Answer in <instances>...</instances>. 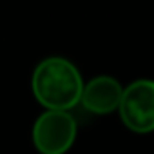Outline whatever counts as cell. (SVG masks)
Segmentation results:
<instances>
[{
	"label": "cell",
	"instance_id": "1",
	"mask_svg": "<svg viewBox=\"0 0 154 154\" xmlns=\"http://www.w3.org/2000/svg\"><path fill=\"white\" fill-rule=\"evenodd\" d=\"M85 82L71 60L47 56L33 71L31 91L45 111H72L80 105Z\"/></svg>",
	"mask_w": 154,
	"mask_h": 154
},
{
	"label": "cell",
	"instance_id": "2",
	"mask_svg": "<svg viewBox=\"0 0 154 154\" xmlns=\"http://www.w3.org/2000/svg\"><path fill=\"white\" fill-rule=\"evenodd\" d=\"M78 122L71 111H44L33 123L31 138L40 154H65L76 140Z\"/></svg>",
	"mask_w": 154,
	"mask_h": 154
},
{
	"label": "cell",
	"instance_id": "3",
	"mask_svg": "<svg viewBox=\"0 0 154 154\" xmlns=\"http://www.w3.org/2000/svg\"><path fill=\"white\" fill-rule=\"evenodd\" d=\"M118 114L131 132H154V82L141 78L123 87Z\"/></svg>",
	"mask_w": 154,
	"mask_h": 154
},
{
	"label": "cell",
	"instance_id": "4",
	"mask_svg": "<svg viewBox=\"0 0 154 154\" xmlns=\"http://www.w3.org/2000/svg\"><path fill=\"white\" fill-rule=\"evenodd\" d=\"M123 87L112 76L102 74L89 80L84 87L80 105L93 116H105L116 112L122 102Z\"/></svg>",
	"mask_w": 154,
	"mask_h": 154
}]
</instances>
